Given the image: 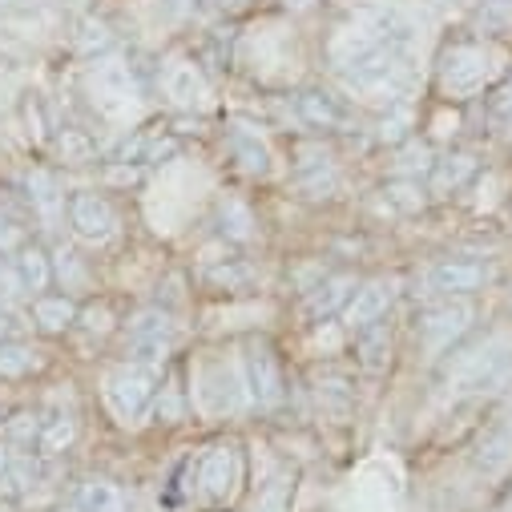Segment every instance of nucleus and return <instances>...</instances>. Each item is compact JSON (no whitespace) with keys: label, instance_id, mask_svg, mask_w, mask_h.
<instances>
[{"label":"nucleus","instance_id":"obj_1","mask_svg":"<svg viewBox=\"0 0 512 512\" xmlns=\"http://www.w3.org/2000/svg\"><path fill=\"white\" fill-rule=\"evenodd\" d=\"M448 388L460 396H484L512 388V347H480L448 367Z\"/></svg>","mask_w":512,"mask_h":512},{"label":"nucleus","instance_id":"obj_2","mask_svg":"<svg viewBox=\"0 0 512 512\" xmlns=\"http://www.w3.org/2000/svg\"><path fill=\"white\" fill-rule=\"evenodd\" d=\"M158 371L162 367H150V363H121L117 371H109L105 379V404L117 420L125 424H134L146 416V408L154 404L158 396Z\"/></svg>","mask_w":512,"mask_h":512},{"label":"nucleus","instance_id":"obj_3","mask_svg":"<svg viewBox=\"0 0 512 512\" xmlns=\"http://www.w3.org/2000/svg\"><path fill=\"white\" fill-rule=\"evenodd\" d=\"M242 375H246L250 400L259 404L263 412H271V408H279V404H283V396H287V388H283V367H279V359H275L271 343H263V339L246 343Z\"/></svg>","mask_w":512,"mask_h":512},{"label":"nucleus","instance_id":"obj_4","mask_svg":"<svg viewBox=\"0 0 512 512\" xmlns=\"http://www.w3.org/2000/svg\"><path fill=\"white\" fill-rule=\"evenodd\" d=\"M496 73V53L492 49H480V45H460L444 57V69H440V85L456 97H472L480 93Z\"/></svg>","mask_w":512,"mask_h":512},{"label":"nucleus","instance_id":"obj_5","mask_svg":"<svg viewBox=\"0 0 512 512\" xmlns=\"http://www.w3.org/2000/svg\"><path fill=\"white\" fill-rule=\"evenodd\" d=\"M130 335V355L134 363H150V367H162V359L170 355L174 347V319L166 311H138L125 327Z\"/></svg>","mask_w":512,"mask_h":512},{"label":"nucleus","instance_id":"obj_6","mask_svg":"<svg viewBox=\"0 0 512 512\" xmlns=\"http://www.w3.org/2000/svg\"><path fill=\"white\" fill-rule=\"evenodd\" d=\"M69 226L77 230V238L93 242V246H105L117 238V210L101 198V194H73L69 198Z\"/></svg>","mask_w":512,"mask_h":512},{"label":"nucleus","instance_id":"obj_7","mask_svg":"<svg viewBox=\"0 0 512 512\" xmlns=\"http://www.w3.org/2000/svg\"><path fill=\"white\" fill-rule=\"evenodd\" d=\"M238 480H242V456L234 444H214L198 460V488L206 492V500H214V504L230 500Z\"/></svg>","mask_w":512,"mask_h":512},{"label":"nucleus","instance_id":"obj_8","mask_svg":"<svg viewBox=\"0 0 512 512\" xmlns=\"http://www.w3.org/2000/svg\"><path fill=\"white\" fill-rule=\"evenodd\" d=\"M472 464L484 476H504L512 468V412H500L480 428L472 444Z\"/></svg>","mask_w":512,"mask_h":512},{"label":"nucleus","instance_id":"obj_9","mask_svg":"<svg viewBox=\"0 0 512 512\" xmlns=\"http://www.w3.org/2000/svg\"><path fill=\"white\" fill-rule=\"evenodd\" d=\"M488 279H492V267H488V263H476V259H440V263L424 275L428 291H432V295H444V299H452V295H472V291H480Z\"/></svg>","mask_w":512,"mask_h":512},{"label":"nucleus","instance_id":"obj_10","mask_svg":"<svg viewBox=\"0 0 512 512\" xmlns=\"http://www.w3.org/2000/svg\"><path fill=\"white\" fill-rule=\"evenodd\" d=\"M198 404L210 416H230L242 408V379L226 363H206L198 375Z\"/></svg>","mask_w":512,"mask_h":512},{"label":"nucleus","instance_id":"obj_11","mask_svg":"<svg viewBox=\"0 0 512 512\" xmlns=\"http://www.w3.org/2000/svg\"><path fill=\"white\" fill-rule=\"evenodd\" d=\"M468 323H472V307L464 303V299H444V303H436V307H428L424 315H420V343L428 347V351H440V347H448L456 335H464L468 331Z\"/></svg>","mask_w":512,"mask_h":512},{"label":"nucleus","instance_id":"obj_12","mask_svg":"<svg viewBox=\"0 0 512 512\" xmlns=\"http://www.w3.org/2000/svg\"><path fill=\"white\" fill-rule=\"evenodd\" d=\"M295 109H299V117L311 125V130L343 134V130H351V125H355V117H351L347 101H343V97H335V93H323V89H307V93H299Z\"/></svg>","mask_w":512,"mask_h":512},{"label":"nucleus","instance_id":"obj_13","mask_svg":"<svg viewBox=\"0 0 512 512\" xmlns=\"http://www.w3.org/2000/svg\"><path fill=\"white\" fill-rule=\"evenodd\" d=\"M392 299H396V287H392L388 279H371V283L355 287V295H351V299H347V307H343L347 327H351V331H363V327L379 323L383 315H388Z\"/></svg>","mask_w":512,"mask_h":512},{"label":"nucleus","instance_id":"obj_14","mask_svg":"<svg viewBox=\"0 0 512 512\" xmlns=\"http://www.w3.org/2000/svg\"><path fill=\"white\" fill-rule=\"evenodd\" d=\"M351 295H355V279H351V275H335V279L319 283V287L307 295V303H303V319H307V323H323V319L339 315V311L347 307Z\"/></svg>","mask_w":512,"mask_h":512},{"label":"nucleus","instance_id":"obj_15","mask_svg":"<svg viewBox=\"0 0 512 512\" xmlns=\"http://www.w3.org/2000/svg\"><path fill=\"white\" fill-rule=\"evenodd\" d=\"M162 89H166V97H170L174 105H186V109H194V105L206 101V77H202L198 65H190V61H174V65H166V73H162Z\"/></svg>","mask_w":512,"mask_h":512},{"label":"nucleus","instance_id":"obj_16","mask_svg":"<svg viewBox=\"0 0 512 512\" xmlns=\"http://www.w3.org/2000/svg\"><path fill=\"white\" fill-rule=\"evenodd\" d=\"M174 150H178V138H170V134H158V130H142V134H134L130 142H125V146L117 150V158H113V162H130V166H154V162L170 158Z\"/></svg>","mask_w":512,"mask_h":512},{"label":"nucleus","instance_id":"obj_17","mask_svg":"<svg viewBox=\"0 0 512 512\" xmlns=\"http://www.w3.org/2000/svg\"><path fill=\"white\" fill-rule=\"evenodd\" d=\"M13 271H17L21 287H25V291H37V295H41V291L53 283V263H49V254H45L41 246H29V242L17 250Z\"/></svg>","mask_w":512,"mask_h":512},{"label":"nucleus","instance_id":"obj_18","mask_svg":"<svg viewBox=\"0 0 512 512\" xmlns=\"http://www.w3.org/2000/svg\"><path fill=\"white\" fill-rule=\"evenodd\" d=\"M33 319H37L41 331L57 335V331H65V327L77 323V303L69 295H37L33 299Z\"/></svg>","mask_w":512,"mask_h":512},{"label":"nucleus","instance_id":"obj_19","mask_svg":"<svg viewBox=\"0 0 512 512\" xmlns=\"http://www.w3.org/2000/svg\"><path fill=\"white\" fill-rule=\"evenodd\" d=\"M77 504L85 512H130V500H125V492L113 484V480H85L77 488Z\"/></svg>","mask_w":512,"mask_h":512},{"label":"nucleus","instance_id":"obj_20","mask_svg":"<svg viewBox=\"0 0 512 512\" xmlns=\"http://www.w3.org/2000/svg\"><path fill=\"white\" fill-rule=\"evenodd\" d=\"M432 194H456L472 174H476V158H468V154H452V158H440V162H432Z\"/></svg>","mask_w":512,"mask_h":512},{"label":"nucleus","instance_id":"obj_21","mask_svg":"<svg viewBox=\"0 0 512 512\" xmlns=\"http://www.w3.org/2000/svg\"><path fill=\"white\" fill-rule=\"evenodd\" d=\"M388 359H392V335H388V327H383V323L363 327L359 331V367L383 371V367H388Z\"/></svg>","mask_w":512,"mask_h":512},{"label":"nucleus","instance_id":"obj_22","mask_svg":"<svg viewBox=\"0 0 512 512\" xmlns=\"http://www.w3.org/2000/svg\"><path fill=\"white\" fill-rule=\"evenodd\" d=\"M234 154H238V162H242V170H250V174H259V178H267L271 174V150L259 142V134H250V130H234Z\"/></svg>","mask_w":512,"mask_h":512},{"label":"nucleus","instance_id":"obj_23","mask_svg":"<svg viewBox=\"0 0 512 512\" xmlns=\"http://www.w3.org/2000/svg\"><path fill=\"white\" fill-rule=\"evenodd\" d=\"M29 198H33V206L41 210V218H57V210L65 206V194L57 190L53 174H45V170H33V174H29Z\"/></svg>","mask_w":512,"mask_h":512},{"label":"nucleus","instance_id":"obj_24","mask_svg":"<svg viewBox=\"0 0 512 512\" xmlns=\"http://www.w3.org/2000/svg\"><path fill=\"white\" fill-rule=\"evenodd\" d=\"M218 230H222L226 238H234V242H250V238H254V218H250V210H246L242 202L226 198V202L218 206Z\"/></svg>","mask_w":512,"mask_h":512},{"label":"nucleus","instance_id":"obj_25","mask_svg":"<svg viewBox=\"0 0 512 512\" xmlns=\"http://www.w3.org/2000/svg\"><path fill=\"white\" fill-rule=\"evenodd\" d=\"M206 283L218 287V291H242L254 283V267L246 259H230V263H218L206 271Z\"/></svg>","mask_w":512,"mask_h":512},{"label":"nucleus","instance_id":"obj_26","mask_svg":"<svg viewBox=\"0 0 512 512\" xmlns=\"http://www.w3.org/2000/svg\"><path fill=\"white\" fill-rule=\"evenodd\" d=\"M73 436H77V424H73L69 416H53V420L41 424L37 448H41V456H61V452L73 444Z\"/></svg>","mask_w":512,"mask_h":512},{"label":"nucleus","instance_id":"obj_27","mask_svg":"<svg viewBox=\"0 0 512 512\" xmlns=\"http://www.w3.org/2000/svg\"><path fill=\"white\" fill-rule=\"evenodd\" d=\"M33 347H25V343H0V375L5 379H17V375H25V371H33Z\"/></svg>","mask_w":512,"mask_h":512},{"label":"nucleus","instance_id":"obj_28","mask_svg":"<svg viewBox=\"0 0 512 512\" xmlns=\"http://www.w3.org/2000/svg\"><path fill=\"white\" fill-rule=\"evenodd\" d=\"M57 150H61V158H65V162H93V158H97L93 138H89V134H81V130H61Z\"/></svg>","mask_w":512,"mask_h":512},{"label":"nucleus","instance_id":"obj_29","mask_svg":"<svg viewBox=\"0 0 512 512\" xmlns=\"http://www.w3.org/2000/svg\"><path fill=\"white\" fill-rule=\"evenodd\" d=\"M41 424H45V420H37L33 412H21V416H13V420L5 424V440H9L13 448H33L37 436H41Z\"/></svg>","mask_w":512,"mask_h":512},{"label":"nucleus","instance_id":"obj_30","mask_svg":"<svg viewBox=\"0 0 512 512\" xmlns=\"http://www.w3.org/2000/svg\"><path fill=\"white\" fill-rule=\"evenodd\" d=\"M21 279H17V271H13V263H5L0 259V311H5L9 303H17L21 299Z\"/></svg>","mask_w":512,"mask_h":512},{"label":"nucleus","instance_id":"obj_31","mask_svg":"<svg viewBox=\"0 0 512 512\" xmlns=\"http://www.w3.org/2000/svg\"><path fill=\"white\" fill-rule=\"evenodd\" d=\"M383 194H392V202L396 206H404V210H416L420 202H424V194H420V186H412V182H400V186H388Z\"/></svg>","mask_w":512,"mask_h":512},{"label":"nucleus","instance_id":"obj_32","mask_svg":"<svg viewBox=\"0 0 512 512\" xmlns=\"http://www.w3.org/2000/svg\"><path fill=\"white\" fill-rule=\"evenodd\" d=\"M432 154H428V146H412L404 158H400V174H416V170H432V162H428Z\"/></svg>","mask_w":512,"mask_h":512},{"label":"nucleus","instance_id":"obj_33","mask_svg":"<svg viewBox=\"0 0 512 512\" xmlns=\"http://www.w3.org/2000/svg\"><path fill=\"white\" fill-rule=\"evenodd\" d=\"M25 246V234L9 222V218H0V254H9V250H21Z\"/></svg>","mask_w":512,"mask_h":512},{"label":"nucleus","instance_id":"obj_34","mask_svg":"<svg viewBox=\"0 0 512 512\" xmlns=\"http://www.w3.org/2000/svg\"><path fill=\"white\" fill-rule=\"evenodd\" d=\"M404 125H408V113L400 109L392 121H383V142H400L404 138Z\"/></svg>","mask_w":512,"mask_h":512},{"label":"nucleus","instance_id":"obj_35","mask_svg":"<svg viewBox=\"0 0 512 512\" xmlns=\"http://www.w3.org/2000/svg\"><path fill=\"white\" fill-rule=\"evenodd\" d=\"M178 408H182V396L178 392H166V404H158L162 420H178Z\"/></svg>","mask_w":512,"mask_h":512},{"label":"nucleus","instance_id":"obj_36","mask_svg":"<svg viewBox=\"0 0 512 512\" xmlns=\"http://www.w3.org/2000/svg\"><path fill=\"white\" fill-rule=\"evenodd\" d=\"M504 113H512V85L504 89V97L496 101V117H504Z\"/></svg>","mask_w":512,"mask_h":512},{"label":"nucleus","instance_id":"obj_37","mask_svg":"<svg viewBox=\"0 0 512 512\" xmlns=\"http://www.w3.org/2000/svg\"><path fill=\"white\" fill-rule=\"evenodd\" d=\"M9 331H13V319H9L5 311H0V343H5V335H9Z\"/></svg>","mask_w":512,"mask_h":512},{"label":"nucleus","instance_id":"obj_38","mask_svg":"<svg viewBox=\"0 0 512 512\" xmlns=\"http://www.w3.org/2000/svg\"><path fill=\"white\" fill-rule=\"evenodd\" d=\"M500 121H504V134H508V138H512V113H504V117H500Z\"/></svg>","mask_w":512,"mask_h":512},{"label":"nucleus","instance_id":"obj_39","mask_svg":"<svg viewBox=\"0 0 512 512\" xmlns=\"http://www.w3.org/2000/svg\"><path fill=\"white\" fill-rule=\"evenodd\" d=\"M57 512H85V508H81V504H73V508H57Z\"/></svg>","mask_w":512,"mask_h":512},{"label":"nucleus","instance_id":"obj_40","mask_svg":"<svg viewBox=\"0 0 512 512\" xmlns=\"http://www.w3.org/2000/svg\"><path fill=\"white\" fill-rule=\"evenodd\" d=\"M448 5H468V0H448Z\"/></svg>","mask_w":512,"mask_h":512}]
</instances>
